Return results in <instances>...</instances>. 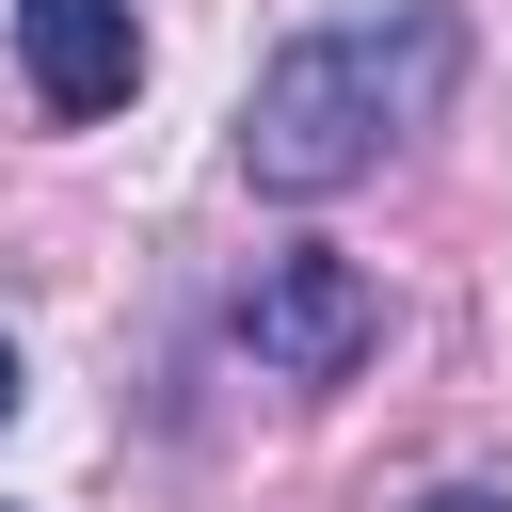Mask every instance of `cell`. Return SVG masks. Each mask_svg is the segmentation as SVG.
<instances>
[{
  "label": "cell",
  "mask_w": 512,
  "mask_h": 512,
  "mask_svg": "<svg viewBox=\"0 0 512 512\" xmlns=\"http://www.w3.org/2000/svg\"><path fill=\"white\" fill-rule=\"evenodd\" d=\"M0 416H16V352H0Z\"/></svg>",
  "instance_id": "obj_5"
},
{
  "label": "cell",
  "mask_w": 512,
  "mask_h": 512,
  "mask_svg": "<svg viewBox=\"0 0 512 512\" xmlns=\"http://www.w3.org/2000/svg\"><path fill=\"white\" fill-rule=\"evenodd\" d=\"M416 512H512V496H480V480H464V496H416Z\"/></svg>",
  "instance_id": "obj_4"
},
{
  "label": "cell",
  "mask_w": 512,
  "mask_h": 512,
  "mask_svg": "<svg viewBox=\"0 0 512 512\" xmlns=\"http://www.w3.org/2000/svg\"><path fill=\"white\" fill-rule=\"evenodd\" d=\"M368 336H384V288H368L352 256H272V272L240 288V352H256L272 384H352Z\"/></svg>",
  "instance_id": "obj_2"
},
{
  "label": "cell",
  "mask_w": 512,
  "mask_h": 512,
  "mask_svg": "<svg viewBox=\"0 0 512 512\" xmlns=\"http://www.w3.org/2000/svg\"><path fill=\"white\" fill-rule=\"evenodd\" d=\"M448 80H464V16H448V0L368 16V32H304V48H272L256 96H240V176L320 208V192H352L384 144H416V128L448 112Z\"/></svg>",
  "instance_id": "obj_1"
},
{
  "label": "cell",
  "mask_w": 512,
  "mask_h": 512,
  "mask_svg": "<svg viewBox=\"0 0 512 512\" xmlns=\"http://www.w3.org/2000/svg\"><path fill=\"white\" fill-rule=\"evenodd\" d=\"M16 64H32V96L80 128V112H128V80H144V16L128 0H16Z\"/></svg>",
  "instance_id": "obj_3"
}]
</instances>
